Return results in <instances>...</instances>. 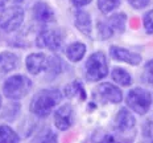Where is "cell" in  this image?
Instances as JSON below:
<instances>
[{
	"instance_id": "obj_2",
	"label": "cell",
	"mask_w": 153,
	"mask_h": 143,
	"mask_svg": "<svg viewBox=\"0 0 153 143\" xmlns=\"http://www.w3.org/2000/svg\"><path fill=\"white\" fill-rule=\"evenodd\" d=\"M32 81L24 74H16L9 77L3 85V93L9 100H21L29 93Z\"/></svg>"
},
{
	"instance_id": "obj_11",
	"label": "cell",
	"mask_w": 153,
	"mask_h": 143,
	"mask_svg": "<svg viewBox=\"0 0 153 143\" xmlns=\"http://www.w3.org/2000/svg\"><path fill=\"white\" fill-rule=\"evenodd\" d=\"M110 55L114 60H117V61H123L127 62L129 65H139L141 62V56L137 55V53H133L131 50H127L124 48L120 46H111L110 48Z\"/></svg>"
},
{
	"instance_id": "obj_19",
	"label": "cell",
	"mask_w": 153,
	"mask_h": 143,
	"mask_svg": "<svg viewBox=\"0 0 153 143\" xmlns=\"http://www.w3.org/2000/svg\"><path fill=\"white\" fill-rule=\"evenodd\" d=\"M19 135L16 134L13 130L9 126H0V142L4 143H12V142H19Z\"/></svg>"
},
{
	"instance_id": "obj_7",
	"label": "cell",
	"mask_w": 153,
	"mask_h": 143,
	"mask_svg": "<svg viewBox=\"0 0 153 143\" xmlns=\"http://www.w3.org/2000/svg\"><path fill=\"white\" fill-rule=\"evenodd\" d=\"M36 44L38 48H46V49H50V50L56 52L63 44L62 33L58 29H54V28L44 29L38 33Z\"/></svg>"
},
{
	"instance_id": "obj_15",
	"label": "cell",
	"mask_w": 153,
	"mask_h": 143,
	"mask_svg": "<svg viewBox=\"0 0 153 143\" xmlns=\"http://www.w3.org/2000/svg\"><path fill=\"white\" fill-rule=\"evenodd\" d=\"M17 56L12 52H1L0 53V77L8 74L17 66Z\"/></svg>"
},
{
	"instance_id": "obj_13",
	"label": "cell",
	"mask_w": 153,
	"mask_h": 143,
	"mask_svg": "<svg viewBox=\"0 0 153 143\" xmlns=\"http://www.w3.org/2000/svg\"><path fill=\"white\" fill-rule=\"evenodd\" d=\"M74 23L75 27L78 28L79 32H82L83 34H86L87 37H91L92 33V23H91V17L87 12L78 9L74 12Z\"/></svg>"
},
{
	"instance_id": "obj_4",
	"label": "cell",
	"mask_w": 153,
	"mask_h": 143,
	"mask_svg": "<svg viewBox=\"0 0 153 143\" xmlns=\"http://www.w3.org/2000/svg\"><path fill=\"white\" fill-rule=\"evenodd\" d=\"M127 15L115 13L104 21H98V34L102 40H108L114 34L123 33L126 31Z\"/></svg>"
},
{
	"instance_id": "obj_18",
	"label": "cell",
	"mask_w": 153,
	"mask_h": 143,
	"mask_svg": "<svg viewBox=\"0 0 153 143\" xmlns=\"http://www.w3.org/2000/svg\"><path fill=\"white\" fill-rule=\"evenodd\" d=\"M112 79L120 86H129L132 84V77L123 68H115L112 70Z\"/></svg>"
},
{
	"instance_id": "obj_17",
	"label": "cell",
	"mask_w": 153,
	"mask_h": 143,
	"mask_svg": "<svg viewBox=\"0 0 153 143\" xmlns=\"http://www.w3.org/2000/svg\"><path fill=\"white\" fill-rule=\"evenodd\" d=\"M85 53H86V45L82 43H78V41L70 44V45L66 48V56H68V58L73 62L81 61V60L83 58Z\"/></svg>"
},
{
	"instance_id": "obj_5",
	"label": "cell",
	"mask_w": 153,
	"mask_h": 143,
	"mask_svg": "<svg viewBox=\"0 0 153 143\" xmlns=\"http://www.w3.org/2000/svg\"><path fill=\"white\" fill-rule=\"evenodd\" d=\"M126 102L129 109H132L135 113L143 115L151 109L152 97L149 94V91H146L141 88H135L132 90H129V93L127 94Z\"/></svg>"
},
{
	"instance_id": "obj_8",
	"label": "cell",
	"mask_w": 153,
	"mask_h": 143,
	"mask_svg": "<svg viewBox=\"0 0 153 143\" xmlns=\"http://www.w3.org/2000/svg\"><path fill=\"white\" fill-rule=\"evenodd\" d=\"M92 97L95 100L100 101V102H111V103H119L123 100L122 90L119 88H116L115 85L110 84V82L100 84L92 93Z\"/></svg>"
},
{
	"instance_id": "obj_20",
	"label": "cell",
	"mask_w": 153,
	"mask_h": 143,
	"mask_svg": "<svg viewBox=\"0 0 153 143\" xmlns=\"http://www.w3.org/2000/svg\"><path fill=\"white\" fill-rule=\"evenodd\" d=\"M120 5V0H98V8L102 13H110Z\"/></svg>"
},
{
	"instance_id": "obj_24",
	"label": "cell",
	"mask_w": 153,
	"mask_h": 143,
	"mask_svg": "<svg viewBox=\"0 0 153 143\" xmlns=\"http://www.w3.org/2000/svg\"><path fill=\"white\" fill-rule=\"evenodd\" d=\"M143 136L153 141V121H146L143 125Z\"/></svg>"
},
{
	"instance_id": "obj_16",
	"label": "cell",
	"mask_w": 153,
	"mask_h": 143,
	"mask_svg": "<svg viewBox=\"0 0 153 143\" xmlns=\"http://www.w3.org/2000/svg\"><path fill=\"white\" fill-rule=\"evenodd\" d=\"M65 95L70 100H78V101H85L86 100V90L83 85L79 81H73L65 86Z\"/></svg>"
},
{
	"instance_id": "obj_27",
	"label": "cell",
	"mask_w": 153,
	"mask_h": 143,
	"mask_svg": "<svg viewBox=\"0 0 153 143\" xmlns=\"http://www.w3.org/2000/svg\"><path fill=\"white\" fill-rule=\"evenodd\" d=\"M7 1H11V3H21L23 0H7Z\"/></svg>"
},
{
	"instance_id": "obj_6",
	"label": "cell",
	"mask_w": 153,
	"mask_h": 143,
	"mask_svg": "<svg viewBox=\"0 0 153 143\" xmlns=\"http://www.w3.org/2000/svg\"><path fill=\"white\" fill-rule=\"evenodd\" d=\"M24 21V9L20 5H12L0 15V28L5 32H13Z\"/></svg>"
},
{
	"instance_id": "obj_22",
	"label": "cell",
	"mask_w": 153,
	"mask_h": 143,
	"mask_svg": "<svg viewBox=\"0 0 153 143\" xmlns=\"http://www.w3.org/2000/svg\"><path fill=\"white\" fill-rule=\"evenodd\" d=\"M141 78L144 82H146V84L153 85V60H149V61L145 64Z\"/></svg>"
},
{
	"instance_id": "obj_10",
	"label": "cell",
	"mask_w": 153,
	"mask_h": 143,
	"mask_svg": "<svg viewBox=\"0 0 153 143\" xmlns=\"http://www.w3.org/2000/svg\"><path fill=\"white\" fill-rule=\"evenodd\" d=\"M54 125L61 131L70 129V126L73 125V109L69 103L62 105L54 113Z\"/></svg>"
},
{
	"instance_id": "obj_3",
	"label": "cell",
	"mask_w": 153,
	"mask_h": 143,
	"mask_svg": "<svg viewBox=\"0 0 153 143\" xmlns=\"http://www.w3.org/2000/svg\"><path fill=\"white\" fill-rule=\"evenodd\" d=\"M86 78L88 81H100L108 74V62L103 52H95L86 61Z\"/></svg>"
},
{
	"instance_id": "obj_28",
	"label": "cell",
	"mask_w": 153,
	"mask_h": 143,
	"mask_svg": "<svg viewBox=\"0 0 153 143\" xmlns=\"http://www.w3.org/2000/svg\"><path fill=\"white\" fill-rule=\"evenodd\" d=\"M0 106H1V95H0Z\"/></svg>"
},
{
	"instance_id": "obj_25",
	"label": "cell",
	"mask_w": 153,
	"mask_h": 143,
	"mask_svg": "<svg viewBox=\"0 0 153 143\" xmlns=\"http://www.w3.org/2000/svg\"><path fill=\"white\" fill-rule=\"evenodd\" d=\"M149 1H151V0H128L129 4L132 5L133 8H136V9H143V8H145L146 5L149 4Z\"/></svg>"
},
{
	"instance_id": "obj_9",
	"label": "cell",
	"mask_w": 153,
	"mask_h": 143,
	"mask_svg": "<svg viewBox=\"0 0 153 143\" xmlns=\"http://www.w3.org/2000/svg\"><path fill=\"white\" fill-rule=\"evenodd\" d=\"M114 127L117 133L120 134H127V133H131L135 130L136 127V119L135 117L131 114L129 110H127L126 107L120 109L117 111L116 117H115L114 121Z\"/></svg>"
},
{
	"instance_id": "obj_26",
	"label": "cell",
	"mask_w": 153,
	"mask_h": 143,
	"mask_svg": "<svg viewBox=\"0 0 153 143\" xmlns=\"http://www.w3.org/2000/svg\"><path fill=\"white\" fill-rule=\"evenodd\" d=\"M70 1L75 7H83V5H87L88 3H91V0H70Z\"/></svg>"
},
{
	"instance_id": "obj_12",
	"label": "cell",
	"mask_w": 153,
	"mask_h": 143,
	"mask_svg": "<svg viewBox=\"0 0 153 143\" xmlns=\"http://www.w3.org/2000/svg\"><path fill=\"white\" fill-rule=\"evenodd\" d=\"M48 64V57L44 53H32L27 57L25 60V65L30 74H40L41 72H44L46 69Z\"/></svg>"
},
{
	"instance_id": "obj_14",
	"label": "cell",
	"mask_w": 153,
	"mask_h": 143,
	"mask_svg": "<svg viewBox=\"0 0 153 143\" xmlns=\"http://www.w3.org/2000/svg\"><path fill=\"white\" fill-rule=\"evenodd\" d=\"M33 16L40 23H50L54 20V11L46 3L38 1L33 7Z\"/></svg>"
},
{
	"instance_id": "obj_1",
	"label": "cell",
	"mask_w": 153,
	"mask_h": 143,
	"mask_svg": "<svg viewBox=\"0 0 153 143\" xmlns=\"http://www.w3.org/2000/svg\"><path fill=\"white\" fill-rule=\"evenodd\" d=\"M62 94L58 89H44L32 98L29 110L37 117H46L59 103Z\"/></svg>"
},
{
	"instance_id": "obj_21",
	"label": "cell",
	"mask_w": 153,
	"mask_h": 143,
	"mask_svg": "<svg viewBox=\"0 0 153 143\" xmlns=\"http://www.w3.org/2000/svg\"><path fill=\"white\" fill-rule=\"evenodd\" d=\"M61 68H62L61 60H59L57 56H53V57H50V58H48V64H46L45 70H52V76L61 73Z\"/></svg>"
},
{
	"instance_id": "obj_23",
	"label": "cell",
	"mask_w": 153,
	"mask_h": 143,
	"mask_svg": "<svg viewBox=\"0 0 153 143\" xmlns=\"http://www.w3.org/2000/svg\"><path fill=\"white\" fill-rule=\"evenodd\" d=\"M144 28H145V32L149 34H153V9L148 11L144 15Z\"/></svg>"
}]
</instances>
